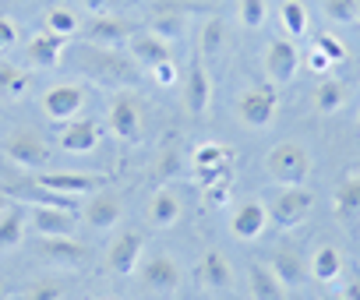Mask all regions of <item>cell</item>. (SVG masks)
Segmentation results:
<instances>
[{
	"label": "cell",
	"instance_id": "44",
	"mask_svg": "<svg viewBox=\"0 0 360 300\" xmlns=\"http://www.w3.org/2000/svg\"><path fill=\"white\" fill-rule=\"evenodd\" d=\"M85 8H89V11H96V15H103V11L110 8V0H85Z\"/></svg>",
	"mask_w": 360,
	"mask_h": 300
},
{
	"label": "cell",
	"instance_id": "21",
	"mask_svg": "<svg viewBox=\"0 0 360 300\" xmlns=\"http://www.w3.org/2000/svg\"><path fill=\"white\" fill-rule=\"evenodd\" d=\"M184 29H188V15L180 11L176 4H162V8H155L152 18H148V32L159 36V39H166V43L176 39Z\"/></svg>",
	"mask_w": 360,
	"mask_h": 300
},
{
	"label": "cell",
	"instance_id": "9",
	"mask_svg": "<svg viewBox=\"0 0 360 300\" xmlns=\"http://www.w3.org/2000/svg\"><path fill=\"white\" fill-rule=\"evenodd\" d=\"M99 138H103V127L89 117H75L60 127V148L64 152H75V156L92 152V148L99 145Z\"/></svg>",
	"mask_w": 360,
	"mask_h": 300
},
{
	"label": "cell",
	"instance_id": "24",
	"mask_svg": "<svg viewBox=\"0 0 360 300\" xmlns=\"http://www.w3.org/2000/svg\"><path fill=\"white\" fill-rule=\"evenodd\" d=\"M176 219H180V198L173 191H166V188L155 191L152 195V205H148V223L155 230H169Z\"/></svg>",
	"mask_w": 360,
	"mask_h": 300
},
{
	"label": "cell",
	"instance_id": "5",
	"mask_svg": "<svg viewBox=\"0 0 360 300\" xmlns=\"http://www.w3.org/2000/svg\"><path fill=\"white\" fill-rule=\"evenodd\" d=\"M265 71H269V81L272 85L293 81L297 71H300V50L290 39H272L265 46Z\"/></svg>",
	"mask_w": 360,
	"mask_h": 300
},
{
	"label": "cell",
	"instance_id": "46",
	"mask_svg": "<svg viewBox=\"0 0 360 300\" xmlns=\"http://www.w3.org/2000/svg\"><path fill=\"white\" fill-rule=\"evenodd\" d=\"M8 296V289H4V282H0V300H4Z\"/></svg>",
	"mask_w": 360,
	"mask_h": 300
},
{
	"label": "cell",
	"instance_id": "31",
	"mask_svg": "<svg viewBox=\"0 0 360 300\" xmlns=\"http://www.w3.org/2000/svg\"><path fill=\"white\" fill-rule=\"evenodd\" d=\"M22 233H25V216H22V212L0 216V251L18 247V244H22Z\"/></svg>",
	"mask_w": 360,
	"mask_h": 300
},
{
	"label": "cell",
	"instance_id": "10",
	"mask_svg": "<svg viewBox=\"0 0 360 300\" xmlns=\"http://www.w3.org/2000/svg\"><path fill=\"white\" fill-rule=\"evenodd\" d=\"M141 282H145L148 289H155V293H173V289L180 286V265H176L166 251H155V254L145 261V268H141Z\"/></svg>",
	"mask_w": 360,
	"mask_h": 300
},
{
	"label": "cell",
	"instance_id": "25",
	"mask_svg": "<svg viewBox=\"0 0 360 300\" xmlns=\"http://www.w3.org/2000/svg\"><path fill=\"white\" fill-rule=\"evenodd\" d=\"M314 106H318V113H339L346 106V81L321 78L314 85Z\"/></svg>",
	"mask_w": 360,
	"mask_h": 300
},
{
	"label": "cell",
	"instance_id": "39",
	"mask_svg": "<svg viewBox=\"0 0 360 300\" xmlns=\"http://www.w3.org/2000/svg\"><path fill=\"white\" fill-rule=\"evenodd\" d=\"M148 71H152V81H155V85H162V89L176 85V64H173V60H162V64H155V67H148Z\"/></svg>",
	"mask_w": 360,
	"mask_h": 300
},
{
	"label": "cell",
	"instance_id": "45",
	"mask_svg": "<svg viewBox=\"0 0 360 300\" xmlns=\"http://www.w3.org/2000/svg\"><path fill=\"white\" fill-rule=\"evenodd\" d=\"M4 209H8V195H4V191H0V212H4Z\"/></svg>",
	"mask_w": 360,
	"mask_h": 300
},
{
	"label": "cell",
	"instance_id": "37",
	"mask_svg": "<svg viewBox=\"0 0 360 300\" xmlns=\"http://www.w3.org/2000/svg\"><path fill=\"white\" fill-rule=\"evenodd\" d=\"M60 296H64V286L60 282H32L22 293V300H60Z\"/></svg>",
	"mask_w": 360,
	"mask_h": 300
},
{
	"label": "cell",
	"instance_id": "18",
	"mask_svg": "<svg viewBox=\"0 0 360 300\" xmlns=\"http://www.w3.org/2000/svg\"><path fill=\"white\" fill-rule=\"evenodd\" d=\"M89 43H103V46H120L131 39V22L124 18H110V15H96L92 25L85 29Z\"/></svg>",
	"mask_w": 360,
	"mask_h": 300
},
{
	"label": "cell",
	"instance_id": "33",
	"mask_svg": "<svg viewBox=\"0 0 360 300\" xmlns=\"http://www.w3.org/2000/svg\"><path fill=\"white\" fill-rule=\"evenodd\" d=\"M325 11L339 25H360V0H325Z\"/></svg>",
	"mask_w": 360,
	"mask_h": 300
},
{
	"label": "cell",
	"instance_id": "7",
	"mask_svg": "<svg viewBox=\"0 0 360 300\" xmlns=\"http://www.w3.org/2000/svg\"><path fill=\"white\" fill-rule=\"evenodd\" d=\"M82 103H85V92L78 85H53L43 96V113L57 124H68L82 113Z\"/></svg>",
	"mask_w": 360,
	"mask_h": 300
},
{
	"label": "cell",
	"instance_id": "13",
	"mask_svg": "<svg viewBox=\"0 0 360 300\" xmlns=\"http://www.w3.org/2000/svg\"><path fill=\"white\" fill-rule=\"evenodd\" d=\"M39 188L64 195V198H82L92 195L99 188V177H85V174H39Z\"/></svg>",
	"mask_w": 360,
	"mask_h": 300
},
{
	"label": "cell",
	"instance_id": "35",
	"mask_svg": "<svg viewBox=\"0 0 360 300\" xmlns=\"http://www.w3.org/2000/svg\"><path fill=\"white\" fill-rule=\"evenodd\" d=\"M265 15H269L265 0H240V22H244V29L265 25Z\"/></svg>",
	"mask_w": 360,
	"mask_h": 300
},
{
	"label": "cell",
	"instance_id": "11",
	"mask_svg": "<svg viewBox=\"0 0 360 300\" xmlns=\"http://www.w3.org/2000/svg\"><path fill=\"white\" fill-rule=\"evenodd\" d=\"M265 226H269V209L262 202H255V198L237 205V212L230 219V230H233L237 240H258L265 233Z\"/></svg>",
	"mask_w": 360,
	"mask_h": 300
},
{
	"label": "cell",
	"instance_id": "36",
	"mask_svg": "<svg viewBox=\"0 0 360 300\" xmlns=\"http://www.w3.org/2000/svg\"><path fill=\"white\" fill-rule=\"evenodd\" d=\"M233 163H226V167H205V170H195V177H198V184L202 188H212V184H230L233 181V170H230Z\"/></svg>",
	"mask_w": 360,
	"mask_h": 300
},
{
	"label": "cell",
	"instance_id": "38",
	"mask_svg": "<svg viewBox=\"0 0 360 300\" xmlns=\"http://www.w3.org/2000/svg\"><path fill=\"white\" fill-rule=\"evenodd\" d=\"M314 46H318V50H321V53H325V57H328L332 64H339V60H346V46H342V43H339L335 36H328V32H321Z\"/></svg>",
	"mask_w": 360,
	"mask_h": 300
},
{
	"label": "cell",
	"instance_id": "29",
	"mask_svg": "<svg viewBox=\"0 0 360 300\" xmlns=\"http://www.w3.org/2000/svg\"><path fill=\"white\" fill-rule=\"evenodd\" d=\"M195 170H205V167H226V163H233V152L226 145H216V141H209V145H198L195 148Z\"/></svg>",
	"mask_w": 360,
	"mask_h": 300
},
{
	"label": "cell",
	"instance_id": "2",
	"mask_svg": "<svg viewBox=\"0 0 360 300\" xmlns=\"http://www.w3.org/2000/svg\"><path fill=\"white\" fill-rule=\"evenodd\" d=\"M311 209H314V195L311 191H304V188H283L272 198V205H269V223H276L279 230H293V226H300L311 216Z\"/></svg>",
	"mask_w": 360,
	"mask_h": 300
},
{
	"label": "cell",
	"instance_id": "20",
	"mask_svg": "<svg viewBox=\"0 0 360 300\" xmlns=\"http://www.w3.org/2000/svg\"><path fill=\"white\" fill-rule=\"evenodd\" d=\"M248 286H251V296H255V300H286V286H283L279 275H276L269 265H262V261H255V265L248 268Z\"/></svg>",
	"mask_w": 360,
	"mask_h": 300
},
{
	"label": "cell",
	"instance_id": "40",
	"mask_svg": "<svg viewBox=\"0 0 360 300\" xmlns=\"http://www.w3.org/2000/svg\"><path fill=\"white\" fill-rule=\"evenodd\" d=\"M15 39H18V25H15L11 18L0 15V53L11 50V46H15Z\"/></svg>",
	"mask_w": 360,
	"mask_h": 300
},
{
	"label": "cell",
	"instance_id": "26",
	"mask_svg": "<svg viewBox=\"0 0 360 300\" xmlns=\"http://www.w3.org/2000/svg\"><path fill=\"white\" fill-rule=\"evenodd\" d=\"M311 275L318 282H335L342 275V254L335 247H318L311 258Z\"/></svg>",
	"mask_w": 360,
	"mask_h": 300
},
{
	"label": "cell",
	"instance_id": "41",
	"mask_svg": "<svg viewBox=\"0 0 360 300\" xmlns=\"http://www.w3.org/2000/svg\"><path fill=\"white\" fill-rule=\"evenodd\" d=\"M307 67H311V71H314L318 78H325V74H328V67H332V60H328V57H325V53H321V50L314 46V50L307 53Z\"/></svg>",
	"mask_w": 360,
	"mask_h": 300
},
{
	"label": "cell",
	"instance_id": "14",
	"mask_svg": "<svg viewBox=\"0 0 360 300\" xmlns=\"http://www.w3.org/2000/svg\"><path fill=\"white\" fill-rule=\"evenodd\" d=\"M332 209L342 223H360V167L346 174V181L332 195Z\"/></svg>",
	"mask_w": 360,
	"mask_h": 300
},
{
	"label": "cell",
	"instance_id": "3",
	"mask_svg": "<svg viewBox=\"0 0 360 300\" xmlns=\"http://www.w3.org/2000/svg\"><path fill=\"white\" fill-rule=\"evenodd\" d=\"M276 106H279L276 85H251L237 99V113H240V120L248 127H269L272 117H276Z\"/></svg>",
	"mask_w": 360,
	"mask_h": 300
},
{
	"label": "cell",
	"instance_id": "16",
	"mask_svg": "<svg viewBox=\"0 0 360 300\" xmlns=\"http://www.w3.org/2000/svg\"><path fill=\"white\" fill-rule=\"evenodd\" d=\"M276 275H279V282L286 286V289H297L304 279H307V265H304V258L293 251V247H276L272 251V265H269Z\"/></svg>",
	"mask_w": 360,
	"mask_h": 300
},
{
	"label": "cell",
	"instance_id": "43",
	"mask_svg": "<svg viewBox=\"0 0 360 300\" xmlns=\"http://www.w3.org/2000/svg\"><path fill=\"white\" fill-rule=\"evenodd\" d=\"M346 300H360V275L349 279V286H346Z\"/></svg>",
	"mask_w": 360,
	"mask_h": 300
},
{
	"label": "cell",
	"instance_id": "4",
	"mask_svg": "<svg viewBox=\"0 0 360 300\" xmlns=\"http://www.w3.org/2000/svg\"><path fill=\"white\" fill-rule=\"evenodd\" d=\"M4 156H8L11 163H18V167L39 170V167L50 163V148L43 145L39 134H32V131H15V134H8V141H4Z\"/></svg>",
	"mask_w": 360,
	"mask_h": 300
},
{
	"label": "cell",
	"instance_id": "28",
	"mask_svg": "<svg viewBox=\"0 0 360 300\" xmlns=\"http://www.w3.org/2000/svg\"><path fill=\"white\" fill-rule=\"evenodd\" d=\"M29 92V74L11 67V64H0V96L4 99H22Z\"/></svg>",
	"mask_w": 360,
	"mask_h": 300
},
{
	"label": "cell",
	"instance_id": "8",
	"mask_svg": "<svg viewBox=\"0 0 360 300\" xmlns=\"http://www.w3.org/2000/svg\"><path fill=\"white\" fill-rule=\"evenodd\" d=\"M141 251H145V237H141L138 230H124V233L110 244V251H106V265H110V272H117V275H131L134 265H138V258H141Z\"/></svg>",
	"mask_w": 360,
	"mask_h": 300
},
{
	"label": "cell",
	"instance_id": "32",
	"mask_svg": "<svg viewBox=\"0 0 360 300\" xmlns=\"http://www.w3.org/2000/svg\"><path fill=\"white\" fill-rule=\"evenodd\" d=\"M223 43H226V29H223V22L219 18H209L205 25H202V57H216L219 50H223Z\"/></svg>",
	"mask_w": 360,
	"mask_h": 300
},
{
	"label": "cell",
	"instance_id": "12",
	"mask_svg": "<svg viewBox=\"0 0 360 300\" xmlns=\"http://www.w3.org/2000/svg\"><path fill=\"white\" fill-rule=\"evenodd\" d=\"M32 226H36L39 237H71V233H75V209L36 205V212H32Z\"/></svg>",
	"mask_w": 360,
	"mask_h": 300
},
{
	"label": "cell",
	"instance_id": "19",
	"mask_svg": "<svg viewBox=\"0 0 360 300\" xmlns=\"http://www.w3.org/2000/svg\"><path fill=\"white\" fill-rule=\"evenodd\" d=\"M124 216V205L117 195H96L89 205H85V223L96 226V230H113Z\"/></svg>",
	"mask_w": 360,
	"mask_h": 300
},
{
	"label": "cell",
	"instance_id": "27",
	"mask_svg": "<svg viewBox=\"0 0 360 300\" xmlns=\"http://www.w3.org/2000/svg\"><path fill=\"white\" fill-rule=\"evenodd\" d=\"M43 254H50V258H57V261L78 265V261L85 258V247H82L78 240H71V237H43Z\"/></svg>",
	"mask_w": 360,
	"mask_h": 300
},
{
	"label": "cell",
	"instance_id": "47",
	"mask_svg": "<svg viewBox=\"0 0 360 300\" xmlns=\"http://www.w3.org/2000/svg\"><path fill=\"white\" fill-rule=\"evenodd\" d=\"M356 124H360V113H356Z\"/></svg>",
	"mask_w": 360,
	"mask_h": 300
},
{
	"label": "cell",
	"instance_id": "42",
	"mask_svg": "<svg viewBox=\"0 0 360 300\" xmlns=\"http://www.w3.org/2000/svg\"><path fill=\"white\" fill-rule=\"evenodd\" d=\"M230 188H233V181H230V184H212V188H205V198H209L212 205H226Z\"/></svg>",
	"mask_w": 360,
	"mask_h": 300
},
{
	"label": "cell",
	"instance_id": "15",
	"mask_svg": "<svg viewBox=\"0 0 360 300\" xmlns=\"http://www.w3.org/2000/svg\"><path fill=\"white\" fill-rule=\"evenodd\" d=\"M184 103H188V110H191L195 117L205 113L209 103H212V78H209V71L202 67V60H195L191 71H188V81H184Z\"/></svg>",
	"mask_w": 360,
	"mask_h": 300
},
{
	"label": "cell",
	"instance_id": "22",
	"mask_svg": "<svg viewBox=\"0 0 360 300\" xmlns=\"http://www.w3.org/2000/svg\"><path fill=\"white\" fill-rule=\"evenodd\" d=\"M198 275H202L205 286L226 289V286L233 282V265H230L219 251H205V254H202V265H198Z\"/></svg>",
	"mask_w": 360,
	"mask_h": 300
},
{
	"label": "cell",
	"instance_id": "23",
	"mask_svg": "<svg viewBox=\"0 0 360 300\" xmlns=\"http://www.w3.org/2000/svg\"><path fill=\"white\" fill-rule=\"evenodd\" d=\"M131 57L141 60V64H148V67H155V64H162V60H173V57H169V43L159 39V36H152V32L131 36Z\"/></svg>",
	"mask_w": 360,
	"mask_h": 300
},
{
	"label": "cell",
	"instance_id": "30",
	"mask_svg": "<svg viewBox=\"0 0 360 300\" xmlns=\"http://www.w3.org/2000/svg\"><path fill=\"white\" fill-rule=\"evenodd\" d=\"M279 18H283V29L290 36H304L307 32V8L300 4V0H283Z\"/></svg>",
	"mask_w": 360,
	"mask_h": 300
},
{
	"label": "cell",
	"instance_id": "1",
	"mask_svg": "<svg viewBox=\"0 0 360 300\" xmlns=\"http://www.w3.org/2000/svg\"><path fill=\"white\" fill-rule=\"evenodd\" d=\"M265 170L283 188H304V181L311 177V156H307L304 145L283 141V145H276L272 152L265 156Z\"/></svg>",
	"mask_w": 360,
	"mask_h": 300
},
{
	"label": "cell",
	"instance_id": "6",
	"mask_svg": "<svg viewBox=\"0 0 360 300\" xmlns=\"http://www.w3.org/2000/svg\"><path fill=\"white\" fill-rule=\"evenodd\" d=\"M110 131L127 141V145H138L141 141V110L131 96H113L110 103Z\"/></svg>",
	"mask_w": 360,
	"mask_h": 300
},
{
	"label": "cell",
	"instance_id": "34",
	"mask_svg": "<svg viewBox=\"0 0 360 300\" xmlns=\"http://www.w3.org/2000/svg\"><path fill=\"white\" fill-rule=\"evenodd\" d=\"M46 29L68 39V36H75L82 25H78V15H75V11H68V8H53V11L46 15Z\"/></svg>",
	"mask_w": 360,
	"mask_h": 300
},
{
	"label": "cell",
	"instance_id": "17",
	"mask_svg": "<svg viewBox=\"0 0 360 300\" xmlns=\"http://www.w3.org/2000/svg\"><path fill=\"white\" fill-rule=\"evenodd\" d=\"M60 53H64V36L57 32H36L25 46V57L36 64V67H57L60 64Z\"/></svg>",
	"mask_w": 360,
	"mask_h": 300
}]
</instances>
